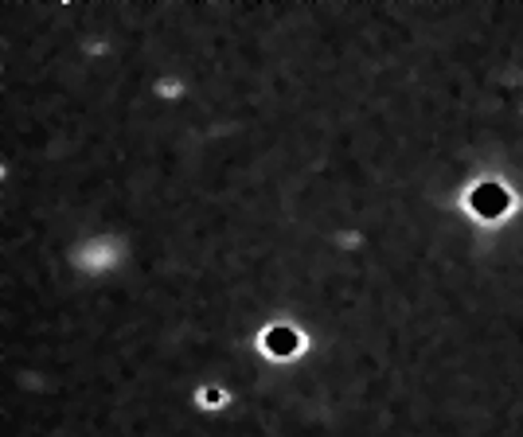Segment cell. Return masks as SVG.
Instances as JSON below:
<instances>
[{
	"label": "cell",
	"instance_id": "6da1fadb",
	"mask_svg": "<svg viewBox=\"0 0 523 437\" xmlns=\"http://www.w3.org/2000/svg\"><path fill=\"white\" fill-rule=\"evenodd\" d=\"M234 403H239V398H234V387L223 379H195L192 391H188V406L203 418L227 414V410H234Z\"/></svg>",
	"mask_w": 523,
	"mask_h": 437
},
{
	"label": "cell",
	"instance_id": "7a4b0ae2",
	"mask_svg": "<svg viewBox=\"0 0 523 437\" xmlns=\"http://www.w3.org/2000/svg\"><path fill=\"white\" fill-rule=\"evenodd\" d=\"M149 94L161 102V106H180L192 94V79L184 71H156L149 83Z\"/></svg>",
	"mask_w": 523,
	"mask_h": 437
}]
</instances>
